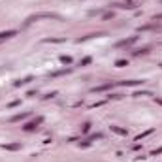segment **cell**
Instances as JSON below:
<instances>
[{"instance_id":"cell-1","label":"cell","mask_w":162,"mask_h":162,"mask_svg":"<svg viewBox=\"0 0 162 162\" xmlns=\"http://www.w3.org/2000/svg\"><path fill=\"white\" fill-rule=\"evenodd\" d=\"M11 36H15V32H13V30H10V32H2V34H0V38H11Z\"/></svg>"}]
</instances>
